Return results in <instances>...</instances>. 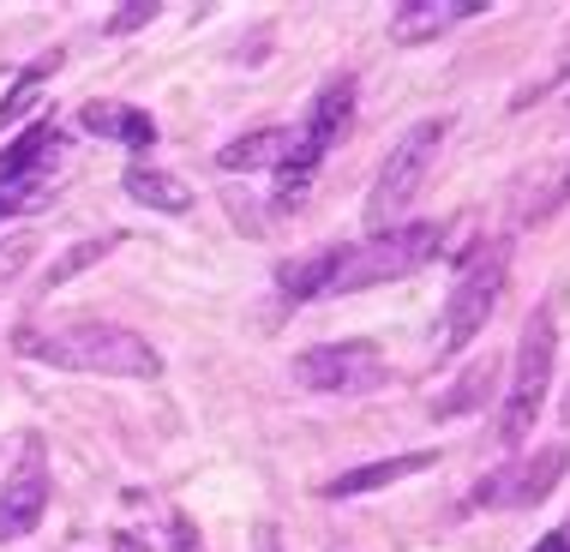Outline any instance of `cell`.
I'll return each instance as SVG.
<instances>
[{
	"label": "cell",
	"mask_w": 570,
	"mask_h": 552,
	"mask_svg": "<svg viewBox=\"0 0 570 552\" xmlns=\"http://www.w3.org/2000/svg\"><path fill=\"white\" fill-rule=\"evenodd\" d=\"M426 469H439V451H409V456H384V463L348 469V474H336V481H325L318 493L325 499H361V493H379V486H396V481L426 474Z\"/></svg>",
	"instance_id": "obj_9"
},
{
	"label": "cell",
	"mask_w": 570,
	"mask_h": 552,
	"mask_svg": "<svg viewBox=\"0 0 570 552\" xmlns=\"http://www.w3.org/2000/svg\"><path fill=\"white\" fill-rule=\"evenodd\" d=\"M49 205V175L19 180V187H0V217H19V210H42Z\"/></svg>",
	"instance_id": "obj_18"
},
{
	"label": "cell",
	"mask_w": 570,
	"mask_h": 552,
	"mask_svg": "<svg viewBox=\"0 0 570 552\" xmlns=\"http://www.w3.org/2000/svg\"><path fill=\"white\" fill-rule=\"evenodd\" d=\"M37 102H42V90H37V72H24V85L12 90L7 102H0V127H12V120H19V115H30Z\"/></svg>",
	"instance_id": "obj_20"
},
{
	"label": "cell",
	"mask_w": 570,
	"mask_h": 552,
	"mask_svg": "<svg viewBox=\"0 0 570 552\" xmlns=\"http://www.w3.org/2000/svg\"><path fill=\"white\" fill-rule=\"evenodd\" d=\"M42 511H49V463H42V444H24V463L0 486V541H24Z\"/></svg>",
	"instance_id": "obj_8"
},
{
	"label": "cell",
	"mask_w": 570,
	"mask_h": 552,
	"mask_svg": "<svg viewBox=\"0 0 570 552\" xmlns=\"http://www.w3.org/2000/svg\"><path fill=\"white\" fill-rule=\"evenodd\" d=\"M384 378V355L361 336H343V343H318L295 355V385L313 396H361Z\"/></svg>",
	"instance_id": "obj_6"
},
{
	"label": "cell",
	"mask_w": 570,
	"mask_h": 552,
	"mask_svg": "<svg viewBox=\"0 0 570 552\" xmlns=\"http://www.w3.org/2000/svg\"><path fill=\"white\" fill-rule=\"evenodd\" d=\"M504 270H511V253H504L499 240L462 265L451 300H444V313H439V355H456V348H469L474 336L487 331L492 306H499V295H504Z\"/></svg>",
	"instance_id": "obj_5"
},
{
	"label": "cell",
	"mask_w": 570,
	"mask_h": 552,
	"mask_svg": "<svg viewBox=\"0 0 570 552\" xmlns=\"http://www.w3.org/2000/svg\"><path fill=\"white\" fill-rule=\"evenodd\" d=\"M354 127V79H325V90L313 97V115H306V127L295 132V145H288V162L283 175H301L313 180V168L325 162L331 145H343V132Z\"/></svg>",
	"instance_id": "obj_7"
},
{
	"label": "cell",
	"mask_w": 570,
	"mask_h": 552,
	"mask_svg": "<svg viewBox=\"0 0 570 552\" xmlns=\"http://www.w3.org/2000/svg\"><path fill=\"white\" fill-rule=\"evenodd\" d=\"M534 552H570V516H564V523H559V529H552V534H547V541H541V546H534Z\"/></svg>",
	"instance_id": "obj_24"
},
{
	"label": "cell",
	"mask_w": 570,
	"mask_h": 552,
	"mask_svg": "<svg viewBox=\"0 0 570 552\" xmlns=\"http://www.w3.org/2000/svg\"><path fill=\"white\" fill-rule=\"evenodd\" d=\"M168 541H175V552H205V541H198V529L187 523V516H168Z\"/></svg>",
	"instance_id": "obj_22"
},
{
	"label": "cell",
	"mask_w": 570,
	"mask_h": 552,
	"mask_svg": "<svg viewBox=\"0 0 570 552\" xmlns=\"http://www.w3.org/2000/svg\"><path fill=\"white\" fill-rule=\"evenodd\" d=\"M552 361H559V325H552V306L522 325V343H517V361H511V385H504V408H499V438L504 444H522L534 433L547 408V391H552Z\"/></svg>",
	"instance_id": "obj_2"
},
{
	"label": "cell",
	"mask_w": 570,
	"mask_h": 552,
	"mask_svg": "<svg viewBox=\"0 0 570 552\" xmlns=\"http://www.w3.org/2000/svg\"><path fill=\"white\" fill-rule=\"evenodd\" d=\"M564 198H570V175L559 180V187H552V198H547V210H559V205H564Z\"/></svg>",
	"instance_id": "obj_27"
},
{
	"label": "cell",
	"mask_w": 570,
	"mask_h": 552,
	"mask_svg": "<svg viewBox=\"0 0 570 552\" xmlns=\"http://www.w3.org/2000/svg\"><path fill=\"white\" fill-rule=\"evenodd\" d=\"M120 240H127V235H97V240H79V247H67V253H60L55 265H49V288L72 283V276H79V270H90L97 258H109V253L120 247Z\"/></svg>",
	"instance_id": "obj_16"
},
{
	"label": "cell",
	"mask_w": 570,
	"mask_h": 552,
	"mask_svg": "<svg viewBox=\"0 0 570 552\" xmlns=\"http://www.w3.org/2000/svg\"><path fill=\"white\" fill-rule=\"evenodd\" d=\"M444 132H451V120L433 115V120H414V127L391 145V157L379 162V180H373V198H366V223H373V235H384V228H396V217L421 198L426 175H433L439 162V145Z\"/></svg>",
	"instance_id": "obj_3"
},
{
	"label": "cell",
	"mask_w": 570,
	"mask_h": 552,
	"mask_svg": "<svg viewBox=\"0 0 570 552\" xmlns=\"http://www.w3.org/2000/svg\"><path fill=\"white\" fill-rule=\"evenodd\" d=\"M109 546H115V552H150V546H145V541H138V534H127V529H120V534H115V541H109Z\"/></svg>",
	"instance_id": "obj_25"
},
{
	"label": "cell",
	"mask_w": 570,
	"mask_h": 552,
	"mask_svg": "<svg viewBox=\"0 0 570 552\" xmlns=\"http://www.w3.org/2000/svg\"><path fill=\"white\" fill-rule=\"evenodd\" d=\"M492 378H499V366H469L462 373V385L451 391V396H439V414H469V408H481V396L492 391Z\"/></svg>",
	"instance_id": "obj_17"
},
{
	"label": "cell",
	"mask_w": 570,
	"mask_h": 552,
	"mask_svg": "<svg viewBox=\"0 0 570 552\" xmlns=\"http://www.w3.org/2000/svg\"><path fill=\"white\" fill-rule=\"evenodd\" d=\"M55 157H60V127H55V120H42V127H30L24 138H12V145L0 150V187L37 180Z\"/></svg>",
	"instance_id": "obj_10"
},
{
	"label": "cell",
	"mask_w": 570,
	"mask_h": 552,
	"mask_svg": "<svg viewBox=\"0 0 570 552\" xmlns=\"http://www.w3.org/2000/svg\"><path fill=\"white\" fill-rule=\"evenodd\" d=\"M474 12H481L474 0H409V7H396L391 37L396 42H426V37H439V30L474 19Z\"/></svg>",
	"instance_id": "obj_11"
},
{
	"label": "cell",
	"mask_w": 570,
	"mask_h": 552,
	"mask_svg": "<svg viewBox=\"0 0 570 552\" xmlns=\"http://www.w3.org/2000/svg\"><path fill=\"white\" fill-rule=\"evenodd\" d=\"M336 265H343V247L313 253V258H301V265H288V270H283V295H288V300L331 295V276H336Z\"/></svg>",
	"instance_id": "obj_15"
},
{
	"label": "cell",
	"mask_w": 570,
	"mask_h": 552,
	"mask_svg": "<svg viewBox=\"0 0 570 552\" xmlns=\"http://www.w3.org/2000/svg\"><path fill=\"white\" fill-rule=\"evenodd\" d=\"M258 552H283V534H276L271 523H265V529H258Z\"/></svg>",
	"instance_id": "obj_26"
},
{
	"label": "cell",
	"mask_w": 570,
	"mask_h": 552,
	"mask_svg": "<svg viewBox=\"0 0 570 552\" xmlns=\"http://www.w3.org/2000/svg\"><path fill=\"white\" fill-rule=\"evenodd\" d=\"M564 463H570V456H564V444H547V451H534V463H522L517 474H504L511 486H504L499 499H504V504H541V499L552 493V486H559Z\"/></svg>",
	"instance_id": "obj_12"
},
{
	"label": "cell",
	"mask_w": 570,
	"mask_h": 552,
	"mask_svg": "<svg viewBox=\"0 0 570 552\" xmlns=\"http://www.w3.org/2000/svg\"><path fill=\"white\" fill-rule=\"evenodd\" d=\"M30 253H37V240H30V235H7V240H0V288L30 265Z\"/></svg>",
	"instance_id": "obj_19"
},
{
	"label": "cell",
	"mask_w": 570,
	"mask_h": 552,
	"mask_svg": "<svg viewBox=\"0 0 570 552\" xmlns=\"http://www.w3.org/2000/svg\"><path fill=\"white\" fill-rule=\"evenodd\" d=\"M127 193L138 198V205H150V210H168V217L193 210V193L180 187L175 175H163V168H145V162H132V168H127Z\"/></svg>",
	"instance_id": "obj_14"
},
{
	"label": "cell",
	"mask_w": 570,
	"mask_h": 552,
	"mask_svg": "<svg viewBox=\"0 0 570 552\" xmlns=\"http://www.w3.org/2000/svg\"><path fill=\"white\" fill-rule=\"evenodd\" d=\"M120 145L150 150V145H157V120H150V115H138V109H127V120H120Z\"/></svg>",
	"instance_id": "obj_21"
},
{
	"label": "cell",
	"mask_w": 570,
	"mask_h": 552,
	"mask_svg": "<svg viewBox=\"0 0 570 552\" xmlns=\"http://www.w3.org/2000/svg\"><path fill=\"white\" fill-rule=\"evenodd\" d=\"M145 19H157V7H150V0H145V7H127L109 30H132V24H145Z\"/></svg>",
	"instance_id": "obj_23"
},
{
	"label": "cell",
	"mask_w": 570,
	"mask_h": 552,
	"mask_svg": "<svg viewBox=\"0 0 570 552\" xmlns=\"http://www.w3.org/2000/svg\"><path fill=\"white\" fill-rule=\"evenodd\" d=\"M24 361H42L55 373H90V378H163V355L150 336L127 325H102V318H72L55 331H19L12 336Z\"/></svg>",
	"instance_id": "obj_1"
},
{
	"label": "cell",
	"mask_w": 570,
	"mask_h": 552,
	"mask_svg": "<svg viewBox=\"0 0 570 552\" xmlns=\"http://www.w3.org/2000/svg\"><path fill=\"white\" fill-rule=\"evenodd\" d=\"M288 145H295V132H283V127H258V132H246V138H235V145H223L217 150V162L223 168H283L288 162Z\"/></svg>",
	"instance_id": "obj_13"
},
{
	"label": "cell",
	"mask_w": 570,
	"mask_h": 552,
	"mask_svg": "<svg viewBox=\"0 0 570 552\" xmlns=\"http://www.w3.org/2000/svg\"><path fill=\"white\" fill-rule=\"evenodd\" d=\"M433 253H439V228L433 223L384 228V235H373V240H361L354 253H343V265H336V276H331V295H361V288L414 276Z\"/></svg>",
	"instance_id": "obj_4"
}]
</instances>
